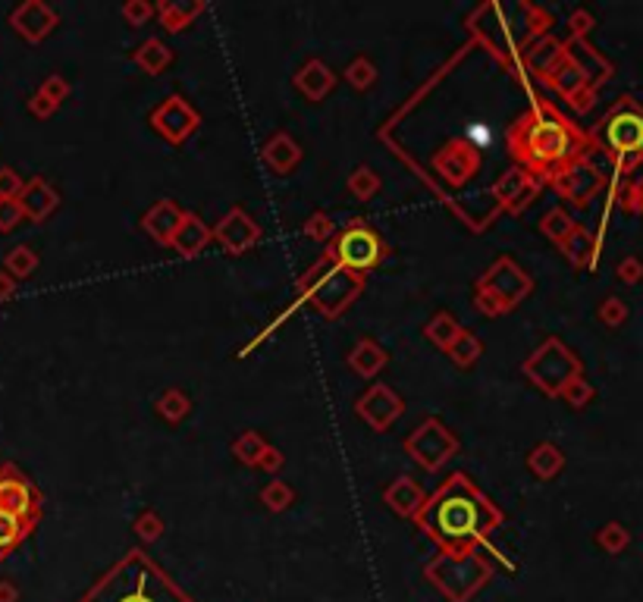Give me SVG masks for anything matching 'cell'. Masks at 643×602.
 <instances>
[{"mask_svg": "<svg viewBox=\"0 0 643 602\" xmlns=\"http://www.w3.org/2000/svg\"><path fill=\"white\" fill-rule=\"evenodd\" d=\"M57 205H60V198H57V192L44 179H31L29 186H22V192H19V207H22V214L31 220L50 217V214L57 211Z\"/></svg>", "mask_w": 643, "mask_h": 602, "instance_id": "22", "label": "cell"}, {"mask_svg": "<svg viewBox=\"0 0 643 602\" xmlns=\"http://www.w3.org/2000/svg\"><path fill=\"white\" fill-rule=\"evenodd\" d=\"M433 584L439 590H445L452 599H464L468 593H474L477 587L487 580V565H483L477 555L464 553V555H439L436 562L427 568Z\"/></svg>", "mask_w": 643, "mask_h": 602, "instance_id": "7", "label": "cell"}, {"mask_svg": "<svg viewBox=\"0 0 643 602\" xmlns=\"http://www.w3.org/2000/svg\"><path fill=\"white\" fill-rule=\"evenodd\" d=\"M390 255V245L383 242L377 230L365 220H352L346 223V230H339L333 236L327 249V257L342 270H352V274L365 276L371 270L380 267V261Z\"/></svg>", "mask_w": 643, "mask_h": 602, "instance_id": "4", "label": "cell"}, {"mask_svg": "<svg viewBox=\"0 0 643 602\" xmlns=\"http://www.w3.org/2000/svg\"><path fill=\"white\" fill-rule=\"evenodd\" d=\"M355 411H358V417L367 423V427L390 430L392 423L405 414V402L396 389H390V386H383V383H374L371 389L355 402Z\"/></svg>", "mask_w": 643, "mask_h": 602, "instance_id": "10", "label": "cell"}, {"mask_svg": "<svg viewBox=\"0 0 643 602\" xmlns=\"http://www.w3.org/2000/svg\"><path fill=\"white\" fill-rule=\"evenodd\" d=\"M136 534L142 537V540H157V537L163 534V521H161V515H154V511H145L142 518L136 521Z\"/></svg>", "mask_w": 643, "mask_h": 602, "instance_id": "41", "label": "cell"}, {"mask_svg": "<svg viewBox=\"0 0 643 602\" xmlns=\"http://www.w3.org/2000/svg\"><path fill=\"white\" fill-rule=\"evenodd\" d=\"M132 60H136V66L145 69L148 75H161L163 69L173 63V50H170L161 38H148V41L138 44V48L132 50Z\"/></svg>", "mask_w": 643, "mask_h": 602, "instance_id": "25", "label": "cell"}, {"mask_svg": "<svg viewBox=\"0 0 643 602\" xmlns=\"http://www.w3.org/2000/svg\"><path fill=\"white\" fill-rule=\"evenodd\" d=\"M537 188L540 186H537V179H533V176H527L521 167H515V170H506V173L499 176L493 195H496V201L506 207V211L518 214V211H524V207L531 205V198L537 195Z\"/></svg>", "mask_w": 643, "mask_h": 602, "instance_id": "15", "label": "cell"}, {"mask_svg": "<svg viewBox=\"0 0 643 602\" xmlns=\"http://www.w3.org/2000/svg\"><path fill=\"white\" fill-rule=\"evenodd\" d=\"M380 186H383V182H380V176L374 173L371 167H358L352 176H348V192H352L358 201H371L374 195L380 192Z\"/></svg>", "mask_w": 643, "mask_h": 602, "instance_id": "33", "label": "cell"}, {"mask_svg": "<svg viewBox=\"0 0 643 602\" xmlns=\"http://www.w3.org/2000/svg\"><path fill=\"white\" fill-rule=\"evenodd\" d=\"M361 289H365V276L336 267L327 255H323L321 261L298 280V295H302V301H308L311 308L321 310V314L330 317V320L346 314V310L352 308V301L361 295Z\"/></svg>", "mask_w": 643, "mask_h": 602, "instance_id": "3", "label": "cell"}, {"mask_svg": "<svg viewBox=\"0 0 643 602\" xmlns=\"http://www.w3.org/2000/svg\"><path fill=\"white\" fill-rule=\"evenodd\" d=\"M302 154H304L302 144L292 135H286V132H277V135L264 144V163L267 170H273L277 176H289L292 170L302 163Z\"/></svg>", "mask_w": 643, "mask_h": 602, "instance_id": "21", "label": "cell"}, {"mask_svg": "<svg viewBox=\"0 0 643 602\" xmlns=\"http://www.w3.org/2000/svg\"><path fill=\"white\" fill-rule=\"evenodd\" d=\"M35 264H38L35 251L25 249V245H22V249H13L10 257H6V267H10L16 276H29L31 270H35Z\"/></svg>", "mask_w": 643, "mask_h": 602, "instance_id": "39", "label": "cell"}, {"mask_svg": "<svg viewBox=\"0 0 643 602\" xmlns=\"http://www.w3.org/2000/svg\"><path fill=\"white\" fill-rule=\"evenodd\" d=\"M189 411H192V398H189L182 389H167L161 398H157V414H161L163 421H170V423L186 421Z\"/></svg>", "mask_w": 643, "mask_h": 602, "instance_id": "28", "label": "cell"}, {"mask_svg": "<svg viewBox=\"0 0 643 602\" xmlns=\"http://www.w3.org/2000/svg\"><path fill=\"white\" fill-rule=\"evenodd\" d=\"M433 170L443 176L449 186H462L471 176L480 170V154H477V144L471 142H449L443 151H436L433 157Z\"/></svg>", "mask_w": 643, "mask_h": 602, "instance_id": "13", "label": "cell"}, {"mask_svg": "<svg viewBox=\"0 0 643 602\" xmlns=\"http://www.w3.org/2000/svg\"><path fill=\"white\" fill-rule=\"evenodd\" d=\"M19 192H22L19 176L13 173V170H4V173H0V198H16Z\"/></svg>", "mask_w": 643, "mask_h": 602, "instance_id": "45", "label": "cell"}, {"mask_svg": "<svg viewBox=\"0 0 643 602\" xmlns=\"http://www.w3.org/2000/svg\"><path fill=\"white\" fill-rule=\"evenodd\" d=\"M283 452H279L277 446H267L264 449V455H260V461H258V467L260 471H267V474H277L279 467H283Z\"/></svg>", "mask_w": 643, "mask_h": 602, "instance_id": "44", "label": "cell"}, {"mask_svg": "<svg viewBox=\"0 0 643 602\" xmlns=\"http://www.w3.org/2000/svg\"><path fill=\"white\" fill-rule=\"evenodd\" d=\"M474 304H477V310H480L483 317H502V314H508V310L502 308V301L493 299L489 292H483V289H474Z\"/></svg>", "mask_w": 643, "mask_h": 602, "instance_id": "42", "label": "cell"}, {"mask_svg": "<svg viewBox=\"0 0 643 602\" xmlns=\"http://www.w3.org/2000/svg\"><path fill=\"white\" fill-rule=\"evenodd\" d=\"M474 289H483V292H489L493 299H499L502 308L512 310V308H518L527 295H531L533 280L512 261V257H499V261H496L487 274L477 276Z\"/></svg>", "mask_w": 643, "mask_h": 602, "instance_id": "9", "label": "cell"}, {"mask_svg": "<svg viewBox=\"0 0 643 602\" xmlns=\"http://www.w3.org/2000/svg\"><path fill=\"white\" fill-rule=\"evenodd\" d=\"M176 599H180L176 590L167 580H161V574L151 571L148 562H145V574H138L129 584H123L117 590V597H113V602H176Z\"/></svg>", "mask_w": 643, "mask_h": 602, "instance_id": "14", "label": "cell"}, {"mask_svg": "<svg viewBox=\"0 0 643 602\" xmlns=\"http://www.w3.org/2000/svg\"><path fill=\"white\" fill-rule=\"evenodd\" d=\"M540 230L546 232L550 239H556V242H568V236L575 230H571V220L565 217L562 211H550L543 220H540Z\"/></svg>", "mask_w": 643, "mask_h": 602, "instance_id": "36", "label": "cell"}, {"mask_svg": "<svg viewBox=\"0 0 643 602\" xmlns=\"http://www.w3.org/2000/svg\"><path fill=\"white\" fill-rule=\"evenodd\" d=\"M346 82L352 88H358V92H367V88H374V82H377V63L371 60V57H355L352 63L346 66Z\"/></svg>", "mask_w": 643, "mask_h": 602, "instance_id": "30", "label": "cell"}, {"mask_svg": "<svg viewBox=\"0 0 643 602\" xmlns=\"http://www.w3.org/2000/svg\"><path fill=\"white\" fill-rule=\"evenodd\" d=\"M264 449H267V442L260 440V433H254V430L242 433L239 440L233 442L235 461H242V465H248V467H258V461H260V455H264Z\"/></svg>", "mask_w": 643, "mask_h": 602, "instance_id": "32", "label": "cell"}, {"mask_svg": "<svg viewBox=\"0 0 643 602\" xmlns=\"http://www.w3.org/2000/svg\"><path fill=\"white\" fill-rule=\"evenodd\" d=\"M211 232H214V242L220 245L226 255H245L248 249H254V245L260 242V226L254 223V217H248L242 207H233Z\"/></svg>", "mask_w": 643, "mask_h": 602, "instance_id": "12", "label": "cell"}, {"mask_svg": "<svg viewBox=\"0 0 643 602\" xmlns=\"http://www.w3.org/2000/svg\"><path fill=\"white\" fill-rule=\"evenodd\" d=\"M449 354L452 361H455L458 367H471V364H477V358L483 354V345H480V339H477L474 333H468V329H462V336H458L455 342L449 345Z\"/></svg>", "mask_w": 643, "mask_h": 602, "instance_id": "29", "label": "cell"}, {"mask_svg": "<svg viewBox=\"0 0 643 602\" xmlns=\"http://www.w3.org/2000/svg\"><path fill=\"white\" fill-rule=\"evenodd\" d=\"M603 142L619 154H640L643 151V113L634 107H619L603 123Z\"/></svg>", "mask_w": 643, "mask_h": 602, "instance_id": "11", "label": "cell"}, {"mask_svg": "<svg viewBox=\"0 0 643 602\" xmlns=\"http://www.w3.org/2000/svg\"><path fill=\"white\" fill-rule=\"evenodd\" d=\"M260 502L270 511H286L295 502V493H292V486L286 484V480H270V484L260 490Z\"/></svg>", "mask_w": 643, "mask_h": 602, "instance_id": "34", "label": "cell"}, {"mask_svg": "<svg viewBox=\"0 0 643 602\" xmlns=\"http://www.w3.org/2000/svg\"><path fill=\"white\" fill-rule=\"evenodd\" d=\"M577 132L552 107L533 104L508 129V151L527 176H546L568 167L577 154Z\"/></svg>", "mask_w": 643, "mask_h": 602, "instance_id": "2", "label": "cell"}, {"mask_svg": "<svg viewBox=\"0 0 643 602\" xmlns=\"http://www.w3.org/2000/svg\"><path fill=\"white\" fill-rule=\"evenodd\" d=\"M295 88L308 100H323L336 88V73L323 60L311 57V60L295 73Z\"/></svg>", "mask_w": 643, "mask_h": 602, "instance_id": "20", "label": "cell"}, {"mask_svg": "<svg viewBox=\"0 0 643 602\" xmlns=\"http://www.w3.org/2000/svg\"><path fill=\"white\" fill-rule=\"evenodd\" d=\"M405 452L424 467V471H439L449 458L458 455V436L445 427L439 417H427L418 423L405 440Z\"/></svg>", "mask_w": 643, "mask_h": 602, "instance_id": "6", "label": "cell"}, {"mask_svg": "<svg viewBox=\"0 0 643 602\" xmlns=\"http://www.w3.org/2000/svg\"><path fill=\"white\" fill-rule=\"evenodd\" d=\"M524 373L550 396H559L577 377V358L559 339H550L524 361Z\"/></svg>", "mask_w": 643, "mask_h": 602, "instance_id": "5", "label": "cell"}, {"mask_svg": "<svg viewBox=\"0 0 643 602\" xmlns=\"http://www.w3.org/2000/svg\"><path fill=\"white\" fill-rule=\"evenodd\" d=\"M418 524L449 555H464L502 524V511L471 484L464 474H452L418 511Z\"/></svg>", "mask_w": 643, "mask_h": 602, "instance_id": "1", "label": "cell"}, {"mask_svg": "<svg viewBox=\"0 0 643 602\" xmlns=\"http://www.w3.org/2000/svg\"><path fill=\"white\" fill-rule=\"evenodd\" d=\"M54 110H57V104H50L44 94H35V100H31V113H35V117H50Z\"/></svg>", "mask_w": 643, "mask_h": 602, "instance_id": "47", "label": "cell"}, {"mask_svg": "<svg viewBox=\"0 0 643 602\" xmlns=\"http://www.w3.org/2000/svg\"><path fill=\"white\" fill-rule=\"evenodd\" d=\"M0 511L19 518V521H22V515L35 511V496H31V490L22 480H6V484L0 486Z\"/></svg>", "mask_w": 643, "mask_h": 602, "instance_id": "26", "label": "cell"}, {"mask_svg": "<svg viewBox=\"0 0 643 602\" xmlns=\"http://www.w3.org/2000/svg\"><path fill=\"white\" fill-rule=\"evenodd\" d=\"M462 323L455 320V317L449 314V310H439V314H433L427 320V327H424V336L433 342L436 348H443V352H449L452 342L462 336Z\"/></svg>", "mask_w": 643, "mask_h": 602, "instance_id": "27", "label": "cell"}, {"mask_svg": "<svg viewBox=\"0 0 643 602\" xmlns=\"http://www.w3.org/2000/svg\"><path fill=\"white\" fill-rule=\"evenodd\" d=\"M205 10L207 6L201 4V0H161L157 16H161L163 29L182 31V29H189V25H192Z\"/></svg>", "mask_w": 643, "mask_h": 602, "instance_id": "24", "label": "cell"}, {"mask_svg": "<svg viewBox=\"0 0 643 602\" xmlns=\"http://www.w3.org/2000/svg\"><path fill=\"white\" fill-rule=\"evenodd\" d=\"M19 537H22V521L6 515V511H0V555H4V549L16 546Z\"/></svg>", "mask_w": 643, "mask_h": 602, "instance_id": "38", "label": "cell"}, {"mask_svg": "<svg viewBox=\"0 0 643 602\" xmlns=\"http://www.w3.org/2000/svg\"><path fill=\"white\" fill-rule=\"evenodd\" d=\"M211 242H214L211 226H207L201 217H195V214L186 211V217H182L180 230H176L173 242H170V249L182 257H195V255H201V251H205Z\"/></svg>", "mask_w": 643, "mask_h": 602, "instance_id": "18", "label": "cell"}, {"mask_svg": "<svg viewBox=\"0 0 643 602\" xmlns=\"http://www.w3.org/2000/svg\"><path fill=\"white\" fill-rule=\"evenodd\" d=\"M559 396H565V398H571V402H575V405H584V398H587V386H584L581 383V380H571V383L568 386H565V389L562 392H559Z\"/></svg>", "mask_w": 643, "mask_h": 602, "instance_id": "46", "label": "cell"}, {"mask_svg": "<svg viewBox=\"0 0 643 602\" xmlns=\"http://www.w3.org/2000/svg\"><path fill=\"white\" fill-rule=\"evenodd\" d=\"M123 19L132 25V29H138V25H145L151 16L157 13V6H151L148 0H129V4H123Z\"/></svg>", "mask_w": 643, "mask_h": 602, "instance_id": "37", "label": "cell"}, {"mask_svg": "<svg viewBox=\"0 0 643 602\" xmlns=\"http://www.w3.org/2000/svg\"><path fill=\"white\" fill-rule=\"evenodd\" d=\"M10 289H13V283L6 280V276H0V295H6V292H10Z\"/></svg>", "mask_w": 643, "mask_h": 602, "instance_id": "48", "label": "cell"}, {"mask_svg": "<svg viewBox=\"0 0 643 602\" xmlns=\"http://www.w3.org/2000/svg\"><path fill=\"white\" fill-rule=\"evenodd\" d=\"M13 25H16V31H22L29 41H41L57 25V13L50 10L48 4H41V0H29V4H22L13 13Z\"/></svg>", "mask_w": 643, "mask_h": 602, "instance_id": "17", "label": "cell"}, {"mask_svg": "<svg viewBox=\"0 0 643 602\" xmlns=\"http://www.w3.org/2000/svg\"><path fill=\"white\" fill-rule=\"evenodd\" d=\"M148 123L163 142L182 144L186 138H192L195 129L201 126V113L195 110L182 94H170V98H163L161 104L151 110Z\"/></svg>", "mask_w": 643, "mask_h": 602, "instance_id": "8", "label": "cell"}, {"mask_svg": "<svg viewBox=\"0 0 643 602\" xmlns=\"http://www.w3.org/2000/svg\"><path fill=\"white\" fill-rule=\"evenodd\" d=\"M527 467H531V471L537 474V477L550 480L552 474H556L559 467H562V455H559V449H556V446H550V442H546V446H537V449H533L531 458H527Z\"/></svg>", "mask_w": 643, "mask_h": 602, "instance_id": "31", "label": "cell"}, {"mask_svg": "<svg viewBox=\"0 0 643 602\" xmlns=\"http://www.w3.org/2000/svg\"><path fill=\"white\" fill-rule=\"evenodd\" d=\"M182 217H186V211H182L176 201L161 198L142 217V226H145V232H148V236L154 239L157 245H170V242H173V236H176V230H180Z\"/></svg>", "mask_w": 643, "mask_h": 602, "instance_id": "16", "label": "cell"}, {"mask_svg": "<svg viewBox=\"0 0 643 602\" xmlns=\"http://www.w3.org/2000/svg\"><path fill=\"white\" fill-rule=\"evenodd\" d=\"M336 232L339 230H336L330 214H311V217L304 220V236L314 239V242H327V239H333Z\"/></svg>", "mask_w": 643, "mask_h": 602, "instance_id": "35", "label": "cell"}, {"mask_svg": "<svg viewBox=\"0 0 643 602\" xmlns=\"http://www.w3.org/2000/svg\"><path fill=\"white\" fill-rule=\"evenodd\" d=\"M383 502L390 505L396 515L402 518H418V511H421V505L427 502V493L421 490V484L411 477H396L390 486H386L383 493Z\"/></svg>", "mask_w": 643, "mask_h": 602, "instance_id": "19", "label": "cell"}, {"mask_svg": "<svg viewBox=\"0 0 643 602\" xmlns=\"http://www.w3.org/2000/svg\"><path fill=\"white\" fill-rule=\"evenodd\" d=\"M38 94H44V98H48L50 104H57V107H60L63 100L69 98V82L63 79V75H50V79L44 82V85H41V92H38Z\"/></svg>", "mask_w": 643, "mask_h": 602, "instance_id": "40", "label": "cell"}, {"mask_svg": "<svg viewBox=\"0 0 643 602\" xmlns=\"http://www.w3.org/2000/svg\"><path fill=\"white\" fill-rule=\"evenodd\" d=\"M386 361H390L386 348L380 345V342H374V339L355 342V348L348 352V367H352V371L358 373V377H365V380L377 377V373L386 367Z\"/></svg>", "mask_w": 643, "mask_h": 602, "instance_id": "23", "label": "cell"}, {"mask_svg": "<svg viewBox=\"0 0 643 602\" xmlns=\"http://www.w3.org/2000/svg\"><path fill=\"white\" fill-rule=\"evenodd\" d=\"M22 220V207L13 198H0V230H13Z\"/></svg>", "mask_w": 643, "mask_h": 602, "instance_id": "43", "label": "cell"}]
</instances>
